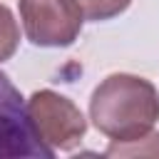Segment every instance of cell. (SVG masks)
Segmentation results:
<instances>
[{
	"mask_svg": "<svg viewBox=\"0 0 159 159\" xmlns=\"http://www.w3.org/2000/svg\"><path fill=\"white\" fill-rule=\"evenodd\" d=\"M89 119L112 142L139 139L159 119V92L139 75L114 72L92 92Z\"/></svg>",
	"mask_w": 159,
	"mask_h": 159,
	"instance_id": "obj_1",
	"label": "cell"
},
{
	"mask_svg": "<svg viewBox=\"0 0 159 159\" xmlns=\"http://www.w3.org/2000/svg\"><path fill=\"white\" fill-rule=\"evenodd\" d=\"M27 112L37 137L52 152L75 149L87 132V119L80 112V107L65 94H57L52 89L32 92L27 99Z\"/></svg>",
	"mask_w": 159,
	"mask_h": 159,
	"instance_id": "obj_2",
	"label": "cell"
},
{
	"mask_svg": "<svg viewBox=\"0 0 159 159\" xmlns=\"http://www.w3.org/2000/svg\"><path fill=\"white\" fill-rule=\"evenodd\" d=\"M25 35L37 47H67L82 30V12L75 0H17Z\"/></svg>",
	"mask_w": 159,
	"mask_h": 159,
	"instance_id": "obj_3",
	"label": "cell"
},
{
	"mask_svg": "<svg viewBox=\"0 0 159 159\" xmlns=\"http://www.w3.org/2000/svg\"><path fill=\"white\" fill-rule=\"evenodd\" d=\"M55 152L37 137L27 102L20 89L0 72V157H42L50 159Z\"/></svg>",
	"mask_w": 159,
	"mask_h": 159,
	"instance_id": "obj_4",
	"label": "cell"
},
{
	"mask_svg": "<svg viewBox=\"0 0 159 159\" xmlns=\"http://www.w3.org/2000/svg\"><path fill=\"white\" fill-rule=\"evenodd\" d=\"M107 157H159V132H149L132 142H112Z\"/></svg>",
	"mask_w": 159,
	"mask_h": 159,
	"instance_id": "obj_5",
	"label": "cell"
},
{
	"mask_svg": "<svg viewBox=\"0 0 159 159\" xmlns=\"http://www.w3.org/2000/svg\"><path fill=\"white\" fill-rule=\"evenodd\" d=\"M75 2L84 20L102 22V20H112V17L122 15L132 0H75Z\"/></svg>",
	"mask_w": 159,
	"mask_h": 159,
	"instance_id": "obj_6",
	"label": "cell"
},
{
	"mask_svg": "<svg viewBox=\"0 0 159 159\" xmlns=\"http://www.w3.org/2000/svg\"><path fill=\"white\" fill-rule=\"evenodd\" d=\"M20 45V27H17V20L12 17L10 7L0 2V62L10 60L15 55Z\"/></svg>",
	"mask_w": 159,
	"mask_h": 159,
	"instance_id": "obj_7",
	"label": "cell"
}]
</instances>
